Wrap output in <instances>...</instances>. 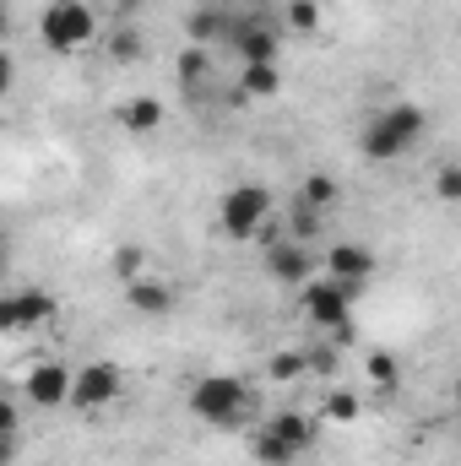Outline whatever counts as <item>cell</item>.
Segmentation results:
<instances>
[{"label": "cell", "mask_w": 461, "mask_h": 466, "mask_svg": "<svg viewBox=\"0 0 461 466\" xmlns=\"http://www.w3.org/2000/svg\"><path fill=\"white\" fill-rule=\"evenodd\" d=\"M424 130H429V115H424L418 104H391V109H380V115L364 125L358 152H364L369 163H391V157H402L407 147H418Z\"/></svg>", "instance_id": "1"}, {"label": "cell", "mask_w": 461, "mask_h": 466, "mask_svg": "<svg viewBox=\"0 0 461 466\" xmlns=\"http://www.w3.org/2000/svg\"><path fill=\"white\" fill-rule=\"evenodd\" d=\"M93 33H98V11H93V0H49V5L38 11V38H44L55 55H77V49H87Z\"/></svg>", "instance_id": "2"}, {"label": "cell", "mask_w": 461, "mask_h": 466, "mask_svg": "<svg viewBox=\"0 0 461 466\" xmlns=\"http://www.w3.org/2000/svg\"><path fill=\"white\" fill-rule=\"evenodd\" d=\"M190 418L196 423H212V429H233L239 418H244V407H250V385L239 380V374H207V380H196L190 385Z\"/></svg>", "instance_id": "3"}, {"label": "cell", "mask_w": 461, "mask_h": 466, "mask_svg": "<svg viewBox=\"0 0 461 466\" xmlns=\"http://www.w3.org/2000/svg\"><path fill=\"white\" fill-rule=\"evenodd\" d=\"M353 282L343 277H310L304 288H299V309H304V320L310 326H321V331H337L353 320Z\"/></svg>", "instance_id": "4"}, {"label": "cell", "mask_w": 461, "mask_h": 466, "mask_svg": "<svg viewBox=\"0 0 461 466\" xmlns=\"http://www.w3.org/2000/svg\"><path fill=\"white\" fill-rule=\"evenodd\" d=\"M266 218H271V190L266 185H233L229 196H223V207H218V233L223 238H255V233L266 228Z\"/></svg>", "instance_id": "5"}, {"label": "cell", "mask_w": 461, "mask_h": 466, "mask_svg": "<svg viewBox=\"0 0 461 466\" xmlns=\"http://www.w3.org/2000/svg\"><path fill=\"white\" fill-rule=\"evenodd\" d=\"M119 390H125L119 363H109V358H93V363H82V369H77L71 407H77V412H104V407H115V401H119Z\"/></svg>", "instance_id": "6"}, {"label": "cell", "mask_w": 461, "mask_h": 466, "mask_svg": "<svg viewBox=\"0 0 461 466\" xmlns=\"http://www.w3.org/2000/svg\"><path fill=\"white\" fill-rule=\"evenodd\" d=\"M71 385H77V374H71L66 363L44 358V363H33V374L22 380V396L49 412V407H71Z\"/></svg>", "instance_id": "7"}, {"label": "cell", "mask_w": 461, "mask_h": 466, "mask_svg": "<svg viewBox=\"0 0 461 466\" xmlns=\"http://www.w3.org/2000/svg\"><path fill=\"white\" fill-rule=\"evenodd\" d=\"M55 315V299L44 293V288H11L5 299H0V326L5 331H33V326H44Z\"/></svg>", "instance_id": "8"}, {"label": "cell", "mask_w": 461, "mask_h": 466, "mask_svg": "<svg viewBox=\"0 0 461 466\" xmlns=\"http://www.w3.org/2000/svg\"><path fill=\"white\" fill-rule=\"evenodd\" d=\"M229 44L239 49V60H244V66H250V60H266V66H277V27H271V22H261V11H250V16H233Z\"/></svg>", "instance_id": "9"}, {"label": "cell", "mask_w": 461, "mask_h": 466, "mask_svg": "<svg viewBox=\"0 0 461 466\" xmlns=\"http://www.w3.org/2000/svg\"><path fill=\"white\" fill-rule=\"evenodd\" d=\"M310 271H315V260H310V249H304L299 238H282V244L266 249V277H277V282H288V288H304Z\"/></svg>", "instance_id": "10"}, {"label": "cell", "mask_w": 461, "mask_h": 466, "mask_svg": "<svg viewBox=\"0 0 461 466\" xmlns=\"http://www.w3.org/2000/svg\"><path fill=\"white\" fill-rule=\"evenodd\" d=\"M125 304L136 315H147V320H163V315H174L179 293L169 282H158V277H136V282H125Z\"/></svg>", "instance_id": "11"}, {"label": "cell", "mask_w": 461, "mask_h": 466, "mask_svg": "<svg viewBox=\"0 0 461 466\" xmlns=\"http://www.w3.org/2000/svg\"><path fill=\"white\" fill-rule=\"evenodd\" d=\"M326 271L358 288V282H369V277H374V249H364V244L343 238V244H332V249H326Z\"/></svg>", "instance_id": "12"}, {"label": "cell", "mask_w": 461, "mask_h": 466, "mask_svg": "<svg viewBox=\"0 0 461 466\" xmlns=\"http://www.w3.org/2000/svg\"><path fill=\"white\" fill-rule=\"evenodd\" d=\"M229 27H233V16L223 11V5H196V16H190V38L207 44V49L229 44Z\"/></svg>", "instance_id": "13"}, {"label": "cell", "mask_w": 461, "mask_h": 466, "mask_svg": "<svg viewBox=\"0 0 461 466\" xmlns=\"http://www.w3.org/2000/svg\"><path fill=\"white\" fill-rule=\"evenodd\" d=\"M250 456H255L261 466H299V451H293V445H288V440H282L271 423H266V429H255V440H250Z\"/></svg>", "instance_id": "14"}, {"label": "cell", "mask_w": 461, "mask_h": 466, "mask_svg": "<svg viewBox=\"0 0 461 466\" xmlns=\"http://www.w3.org/2000/svg\"><path fill=\"white\" fill-rule=\"evenodd\" d=\"M212 55H218V49H207V44H190V49L179 55V87H185V93H201V82L218 71Z\"/></svg>", "instance_id": "15"}, {"label": "cell", "mask_w": 461, "mask_h": 466, "mask_svg": "<svg viewBox=\"0 0 461 466\" xmlns=\"http://www.w3.org/2000/svg\"><path fill=\"white\" fill-rule=\"evenodd\" d=\"M119 125H125L130 136H147V130H158V125H163V98H152V93L130 98V104L119 109Z\"/></svg>", "instance_id": "16"}, {"label": "cell", "mask_w": 461, "mask_h": 466, "mask_svg": "<svg viewBox=\"0 0 461 466\" xmlns=\"http://www.w3.org/2000/svg\"><path fill=\"white\" fill-rule=\"evenodd\" d=\"M282 87V76H277V66H266V60H250L244 71H239V93L244 98H271Z\"/></svg>", "instance_id": "17"}, {"label": "cell", "mask_w": 461, "mask_h": 466, "mask_svg": "<svg viewBox=\"0 0 461 466\" xmlns=\"http://www.w3.org/2000/svg\"><path fill=\"white\" fill-rule=\"evenodd\" d=\"M271 429H277L293 451H310V445H315V418H304V412H277Z\"/></svg>", "instance_id": "18"}, {"label": "cell", "mask_w": 461, "mask_h": 466, "mask_svg": "<svg viewBox=\"0 0 461 466\" xmlns=\"http://www.w3.org/2000/svg\"><path fill=\"white\" fill-rule=\"evenodd\" d=\"M337 196H343V190H337V179H332V174H310V179L299 185V201H310L315 212L337 207Z\"/></svg>", "instance_id": "19"}, {"label": "cell", "mask_w": 461, "mask_h": 466, "mask_svg": "<svg viewBox=\"0 0 461 466\" xmlns=\"http://www.w3.org/2000/svg\"><path fill=\"white\" fill-rule=\"evenodd\" d=\"M266 374H271L277 385H293V380H304V374H310V352H277Z\"/></svg>", "instance_id": "20"}, {"label": "cell", "mask_w": 461, "mask_h": 466, "mask_svg": "<svg viewBox=\"0 0 461 466\" xmlns=\"http://www.w3.org/2000/svg\"><path fill=\"white\" fill-rule=\"evenodd\" d=\"M288 238H299V244H310V238H315V233H321V212H315V207H310V201H293V223H288Z\"/></svg>", "instance_id": "21"}, {"label": "cell", "mask_w": 461, "mask_h": 466, "mask_svg": "<svg viewBox=\"0 0 461 466\" xmlns=\"http://www.w3.org/2000/svg\"><path fill=\"white\" fill-rule=\"evenodd\" d=\"M435 196H440L446 207H461V163H446V168H435Z\"/></svg>", "instance_id": "22"}, {"label": "cell", "mask_w": 461, "mask_h": 466, "mask_svg": "<svg viewBox=\"0 0 461 466\" xmlns=\"http://www.w3.org/2000/svg\"><path fill=\"white\" fill-rule=\"evenodd\" d=\"M288 27L293 33H315L321 27V5L315 0H288Z\"/></svg>", "instance_id": "23"}, {"label": "cell", "mask_w": 461, "mask_h": 466, "mask_svg": "<svg viewBox=\"0 0 461 466\" xmlns=\"http://www.w3.org/2000/svg\"><path fill=\"white\" fill-rule=\"evenodd\" d=\"M326 418H332V423H353V418H358V396H353V390H332V396H326Z\"/></svg>", "instance_id": "24"}, {"label": "cell", "mask_w": 461, "mask_h": 466, "mask_svg": "<svg viewBox=\"0 0 461 466\" xmlns=\"http://www.w3.org/2000/svg\"><path fill=\"white\" fill-rule=\"evenodd\" d=\"M369 380H374V385H391V390H396V358H391L385 348L369 352Z\"/></svg>", "instance_id": "25"}, {"label": "cell", "mask_w": 461, "mask_h": 466, "mask_svg": "<svg viewBox=\"0 0 461 466\" xmlns=\"http://www.w3.org/2000/svg\"><path fill=\"white\" fill-rule=\"evenodd\" d=\"M109 49H115V60H141V33L136 27H119Z\"/></svg>", "instance_id": "26"}, {"label": "cell", "mask_w": 461, "mask_h": 466, "mask_svg": "<svg viewBox=\"0 0 461 466\" xmlns=\"http://www.w3.org/2000/svg\"><path fill=\"white\" fill-rule=\"evenodd\" d=\"M115 271H119V282H136V277H141V249H119Z\"/></svg>", "instance_id": "27"}, {"label": "cell", "mask_w": 461, "mask_h": 466, "mask_svg": "<svg viewBox=\"0 0 461 466\" xmlns=\"http://www.w3.org/2000/svg\"><path fill=\"white\" fill-rule=\"evenodd\" d=\"M310 369H315V374H332V369H337V348H315L310 352Z\"/></svg>", "instance_id": "28"}, {"label": "cell", "mask_w": 461, "mask_h": 466, "mask_svg": "<svg viewBox=\"0 0 461 466\" xmlns=\"http://www.w3.org/2000/svg\"><path fill=\"white\" fill-rule=\"evenodd\" d=\"M353 337H358V331H353V320H347V326L332 331V348H353Z\"/></svg>", "instance_id": "29"}, {"label": "cell", "mask_w": 461, "mask_h": 466, "mask_svg": "<svg viewBox=\"0 0 461 466\" xmlns=\"http://www.w3.org/2000/svg\"><path fill=\"white\" fill-rule=\"evenodd\" d=\"M456 407H461V374H456Z\"/></svg>", "instance_id": "30"}, {"label": "cell", "mask_w": 461, "mask_h": 466, "mask_svg": "<svg viewBox=\"0 0 461 466\" xmlns=\"http://www.w3.org/2000/svg\"><path fill=\"white\" fill-rule=\"evenodd\" d=\"M93 5H98V0H93Z\"/></svg>", "instance_id": "31"}]
</instances>
